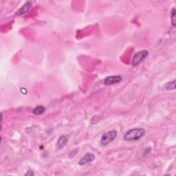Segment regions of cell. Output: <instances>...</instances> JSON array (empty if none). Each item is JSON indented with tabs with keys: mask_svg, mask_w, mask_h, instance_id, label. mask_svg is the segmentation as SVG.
I'll list each match as a JSON object with an SVG mask.
<instances>
[{
	"mask_svg": "<svg viewBox=\"0 0 176 176\" xmlns=\"http://www.w3.org/2000/svg\"><path fill=\"white\" fill-rule=\"evenodd\" d=\"M117 136V131L116 130H111L105 133L101 138V145L102 146H106L108 144L116 138Z\"/></svg>",
	"mask_w": 176,
	"mask_h": 176,
	"instance_id": "obj_3",
	"label": "cell"
},
{
	"mask_svg": "<svg viewBox=\"0 0 176 176\" xmlns=\"http://www.w3.org/2000/svg\"><path fill=\"white\" fill-rule=\"evenodd\" d=\"M175 8H174L171 11V24L174 28L176 26V17H175Z\"/></svg>",
	"mask_w": 176,
	"mask_h": 176,
	"instance_id": "obj_9",
	"label": "cell"
},
{
	"mask_svg": "<svg viewBox=\"0 0 176 176\" xmlns=\"http://www.w3.org/2000/svg\"><path fill=\"white\" fill-rule=\"evenodd\" d=\"M148 55L149 52L146 50H142L136 52V53L134 55L133 58H132L131 61L132 66L136 67L138 66L142 61L145 59Z\"/></svg>",
	"mask_w": 176,
	"mask_h": 176,
	"instance_id": "obj_2",
	"label": "cell"
},
{
	"mask_svg": "<svg viewBox=\"0 0 176 176\" xmlns=\"http://www.w3.org/2000/svg\"><path fill=\"white\" fill-rule=\"evenodd\" d=\"M145 134V130L142 128H134L128 130L124 135V138L126 141H136L140 140Z\"/></svg>",
	"mask_w": 176,
	"mask_h": 176,
	"instance_id": "obj_1",
	"label": "cell"
},
{
	"mask_svg": "<svg viewBox=\"0 0 176 176\" xmlns=\"http://www.w3.org/2000/svg\"><path fill=\"white\" fill-rule=\"evenodd\" d=\"M175 83V81H172V82H169L168 83H167L166 86H165V87H166V90H174L175 88V86H171V85L173 84H174Z\"/></svg>",
	"mask_w": 176,
	"mask_h": 176,
	"instance_id": "obj_10",
	"label": "cell"
},
{
	"mask_svg": "<svg viewBox=\"0 0 176 176\" xmlns=\"http://www.w3.org/2000/svg\"><path fill=\"white\" fill-rule=\"evenodd\" d=\"M67 142H68V136H66V135L61 136L57 141V148L58 149H61L66 146Z\"/></svg>",
	"mask_w": 176,
	"mask_h": 176,
	"instance_id": "obj_7",
	"label": "cell"
},
{
	"mask_svg": "<svg viewBox=\"0 0 176 176\" xmlns=\"http://www.w3.org/2000/svg\"><path fill=\"white\" fill-rule=\"evenodd\" d=\"M30 6H31V2H26L25 4H23V6H22L17 11V13H15V15L19 16V15H22V14L26 13L29 10V9H30Z\"/></svg>",
	"mask_w": 176,
	"mask_h": 176,
	"instance_id": "obj_6",
	"label": "cell"
},
{
	"mask_svg": "<svg viewBox=\"0 0 176 176\" xmlns=\"http://www.w3.org/2000/svg\"><path fill=\"white\" fill-rule=\"evenodd\" d=\"M25 175H30V176H33V175H34V173L32 171H28L27 173H26V174H25Z\"/></svg>",
	"mask_w": 176,
	"mask_h": 176,
	"instance_id": "obj_11",
	"label": "cell"
},
{
	"mask_svg": "<svg viewBox=\"0 0 176 176\" xmlns=\"http://www.w3.org/2000/svg\"><path fill=\"white\" fill-rule=\"evenodd\" d=\"M95 160V155L92 153H87L84 156L81 158L79 161V165L83 166L87 164H89L90 162H93Z\"/></svg>",
	"mask_w": 176,
	"mask_h": 176,
	"instance_id": "obj_5",
	"label": "cell"
},
{
	"mask_svg": "<svg viewBox=\"0 0 176 176\" xmlns=\"http://www.w3.org/2000/svg\"><path fill=\"white\" fill-rule=\"evenodd\" d=\"M45 111H46V109L44 107L37 106L33 110V113L34 114V115H41V114H42L45 112Z\"/></svg>",
	"mask_w": 176,
	"mask_h": 176,
	"instance_id": "obj_8",
	"label": "cell"
},
{
	"mask_svg": "<svg viewBox=\"0 0 176 176\" xmlns=\"http://www.w3.org/2000/svg\"><path fill=\"white\" fill-rule=\"evenodd\" d=\"M122 80L121 76L120 75H114V76H109L105 78L104 84L106 86H111V85L118 83Z\"/></svg>",
	"mask_w": 176,
	"mask_h": 176,
	"instance_id": "obj_4",
	"label": "cell"
}]
</instances>
